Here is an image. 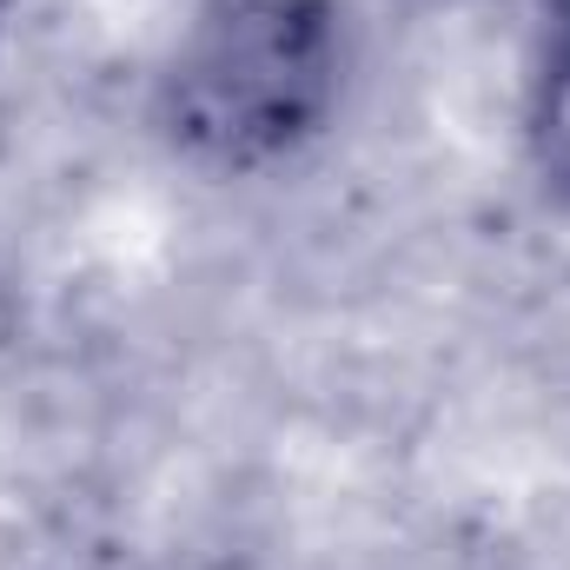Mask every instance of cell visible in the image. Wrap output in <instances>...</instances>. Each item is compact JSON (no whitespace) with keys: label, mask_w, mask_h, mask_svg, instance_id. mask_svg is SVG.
Instances as JSON below:
<instances>
[{"label":"cell","mask_w":570,"mask_h":570,"mask_svg":"<svg viewBox=\"0 0 570 570\" xmlns=\"http://www.w3.org/2000/svg\"><path fill=\"white\" fill-rule=\"evenodd\" d=\"M345 73L352 27L338 0H199L159 67L153 127L186 166L253 179L338 120Z\"/></svg>","instance_id":"6da1fadb"},{"label":"cell","mask_w":570,"mask_h":570,"mask_svg":"<svg viewBox=\"0 0 570 570\" xmlns=\"http://www.w3.org/2000/svg\"><path fill=\"white\" fill-rule=\"evenodd\" d=\"M471 7H504V0H471Z\"/></svg>","instance_id":"3957f363"},{"label":"cell","mask_w":570,"mask_h":570,"mask_svg":"<svg viewBox=\"0 0 570 570\" xmlns=\"http://www.w3.org/2000/svg\"><path fill=\"white\" fill-rule=\"evenodd\" d=\"M0 13H7V0H0Z\"/></svg>","instance_id":"277c9868"},{"label":"cell","mask_w":570,"mask_h":570,"mask_svg":"<svg viewBox=\"0 0 570 570\" xmlns=\"http://www.w3.org/2000/svg\"><path fill=\"white\" fill-rule=\"evenodd\" d=\"M524 159L544 199L570 206V0H551V20L524 80Z\"/></svg>","instance_id":"7a4b0ae2"}]
</instances>
